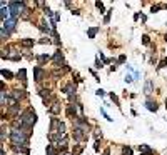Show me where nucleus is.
Wrapping results in <instances>:
<instances>
[{
	"label": "nucleus",
	"mask_w": 167,
	"mask_h": 155,
	"mask_svg": "<svg viewBox=\"0 0 167 155\" xmlns=\"http://www.w3.org/2000/svg\"><path fill=\"white\" fill-rule=\"evenodd\" d=\"M30 130L27 129H13L10 132V140L13 142V145L18 147H27L29 145V137H30Z\"/></svg>",
	"instance_id": "1"
},
{
	"label": "nucleus",
	"mask_w": 167,
	"mask_h": 155,
	"mask_svg": "<svg viewBox=\"0 0 167 155\" xmlns=\"http://www.w3.org/2000/svg\"><path fill=\"white\" fill-rule=\"evenodd\" d=\"M18 120H20V129L32 130V127L35 125V122H37V115H35V112H33L32 109H29L22 113Z\"/></svg>",
	"instance_id": "2"
},
{
	"label": "nucleus",
	"mask_w": 167,
	"mask_h": 155,
	"mask_svg": "<svg viewBox=\"0 0 167 155\" xmlns=\"http://www.w3.org/2000/svg\"><path fill=\"white\" fill-rule=\"evenodd\" d=\"M15 24H17V18H7V20L4 22V27H2V29L4 30H7V34L8 32H13V30H15Z\"/></svg>",
	"instance_id": "3"
},
{
	"label": "nucleus",
	"mask_w": 167,
	"mask_h": 155,
	"mask_svg": "<svg viewBox=\"0 0 167 155\" xmlns=\"http://www.w3.org/2000/svg\"><path fill=\"white\" fill-rule=\"evenodd\" d=\"M74 138L77 140V142H82V140H85V138H87V132H84L82 129H77V127H74Z\"/></svg>",
	"instance_id": "4"
},
{
	"label": "nucleus",
	"mask_w": 167,
	"mask_h": 155,
	"mask_svg": "<svg viewBox=\"0 0 167 155\" xmlns=\"http://www.w3.org/2000/svg\"><path fill=\"white\" fill-rule=\"evenodd\" d=\"M54 63H55V67H62V65H65V62H64V55H62V52H60V50L55 52Z\"/></svg>",
	"instance_id": "5"
},
{
	"label": "nucleus",
	"mask_w": 167,
	"mask_h": 155,
	"mask_svg": "<svg viewBox=\"0 0 167 155\" xmlns=\"http://www.w3.org/2000/svg\"><path fill=\"white\" fill-rule=\"evenodd\" d=\"M67 143H69V138L67 137H64L62 140H58L57 142V150L58 152H65L67 150Z\"/></svg>",
	"instance_id": "6"
},
{
	"label": "nucleus",
	"mask_w": 167,
	"mask_h": 155,
	"mask_svg": "<svg viewBox=\"0 0 167 155\" xmlns=\"http://www.w3.org/2000/svg\"><path fill=\"white\" fill-rule=\"evenodd\" d=\"M33 75H35V80H37V82H40L42 77H44V70H42V67H35V68H33Z\"/></svg>",
	"instance_id": "7"
},
{
	"label": "nucleus",
	"mask_w": 167,
	"mask_h": 155,
	"mask_svg": "<svg viewBox=\"0 0 167 155\" xmlns=\"http://www.w3.org/2000/svg\"><path fill=\"white\" fill-rule=\"evenodd\" d=\"M64 92L65 93H69V95H75V85L74 84H67L65 87H64Z\"/></svg>",
	"instance_id": "8"
},
{
	"label": "nucleus",
	"mask_w": 167,
	"mask_h": 155,
	"mask_svg": "<svg viewBox=\"0 0 167 155\" xmlns=\"http://www.w3.org/2000/svg\"><path fill=\"white\" fill-rule=\"evenodd\" d=\"M49 112L54 113V115H57V113H60V105L57 104V102H54V104L49 107Z\"/></svg>",
	"instance_id": "9"
},
{
	"label": "nucleus",
	"mask_w": 167,
	"mask_h": 155,
	"mask_svg": "<svg viewBox=\"0 0 167 155\" xmlns=\"http://www.w3.org/2000/svg\"><path fill=\"white\" fill-rule=\"evenodd\" d=\"M146 107H147V110H150V112H157V104L155 102H152V100H147L146 102Z\"/></svg>",
	"instance_id": "10"
},
{
	"label": "nucleus",
	"mask_w": 167,
	"mask_h": 155,
	"mask_svg": "<svg viewBox=\"0 0 167 155\" xmlns=\"http://www.w3.org/2000/svg\"><path fill=\"white\" fill-rule=\"evenodd\" d=\"M50 60V57L49 55H38V67H42L45 62H49Z\"/></svg>",
	"instance_id": "11"
},
{
	"label": "nucleus",
	"mask_w": 167,
	"mask_h": 155,
	"mask_svg": "<svg viewBox=\"0 0 167 155\" xmlns=\"http://www.w3.org/2000/svg\"><path fill=\"white\" fill-rule=\"evenodd\" d=\"M57 154H58V150H55L52 143H50V145H47V152H45V155H57Z\"/></svg>",
	"instance_id": "12"
},
{
	"label": "nucleus",
	"mask_w": 167,
	"mask_h": 155,
	"mask_svg": "<svg viewBox=\"0 0 167 155\" xmlns=\"http://www.w3.org/2000/svg\"><path fill=\"white\" fill-rule=\"evenodd\" d=\"M0 12H2V13H0V17H2V20H7V18H10V17H8V12H10V10H8V9H5V7H2V10H0Z\"/></svg>",
	"instance_id": "13"
},
{
	"label": "nucleus",
	"mask_w": 167,
	"mask_h": 155,
	"mask_svg": "<svg viewBox=\"0 0 167 155\" xmlns=\"http://www.w3.org/2000/svg\"><path fill=\"white\" fill-rule=\"evenodd\" d=\"M40 97L44 98V102H49L50 100V92L49 90H40Z\"/></svg>",
	"instance_id": "14"
},
{
	"label": "nucleus",
	"mask_w": 167,
	"mask_h": 155,
	"mask_svg": "<svg viewBox=\"0 0 167 155\" xmlns=\"http://www.w3.org/2000/svg\"><path fill=\"white\" fill-rule=\"evenodd\" d=\"M18 79L22 80V84H27V79H25V68H22V70H18Z\"/></svg>",
	"instance_id": "15"
},
{
	"label": "nucleus",
	"mask_w": 167,
	"mask_h": 155,
	"mask_svg": "<svg viewBox=\"0 0 167 155\" xmlns=\"http://www.w3.org/2000/svg\"><path fill=\"white\" fill-rule=\"evenodd\" d=\"M97 32H99V29H97V27H92V29H89V32H87V34H89V38H94Z\"/></svg>",
	"instance_id": "16"
},
{
	"label": "nucleus",
	"mask_w": 167,
	"mask_h": 155,
	"mask_svg": "<svg viewBox=\"0 0 167 155\" xmlns=\"http://www.w3.org/2000/svg\"><path fill=\"white\" fill-rule=\"evenodd\" d=\"M146 93H147V95L152 93V82H150V80H147V82H146Z\"/></svg>",
	"instance_id": "17"
},
{
	"label": "nucleus",
	"mask_w": 167,
	"mask_h": 155,
	"mask_svg": "<svg viewBox=\"0 0 167 155\" xmlns=\"http://www.w3.org/2000/svg\"><path fill=\"white\" fill-rule=\"evenodd\" d=\"M122 155H132V148L130 147H122Z\"/></svg>",
	"instance_id": "18"
},
{
	"label": "nucleus",
	"mask_w": 167,
	"mask_h": 155,
	"mask_svg": "<svg viewBox=\"0 0 167 155\" xmlns=\"http://www.w3.org/2000/svg\"><path fill=\"white\" fill-rule=\"evenodd\" d=\"M139 150H140V154H146V152H150V147L149 145H139Z\"/></svg>",
	"instance_id": "19"
},
{
	"label": "nucleus",
	"mask_w": 167,
	"mask_h": 155,
	"mask_svg": "<svg viewBox=\"0 0 167 155\" xmlns=\"http://www.w3.org/2000/svg\"><path fill=\"white\" fill-rule=\"evenodd\" d=\"M2 77H5V79H12L13 73L12 72H8V70H2Z\"/></svg>",
	"instance_id": "20"
},
{
	"label": "nucleus",
	"mask_w": 167,
	"mask_h": 155,
	"mask_svg": "<svg viewBox=\"0 0 167 155\" xmlns=\"http://www.w3.org/2000/svg\"><path fill=\"white\" fill-rule=\"evenodd\" d=\"M22 45H24V47H32L33 40H22Z\"/></svg>",
	"instance_id": "21"
},
{
	"label": "nucleus",
	"mask_w": 167,
	"mask_h": 155,
	"mask_svg": "<svg viewBox=\"0 0 167 155\" xmlns=\"http://www.w3.org/2000/svg\"><path fill=\"white\" fill-rule=\"evenodd\" d=\"M95 7L100 10V13L104 12V4H102V2H95Z\"/></svg>",
	"instance_id": "22"
},
{
	"label": "nucleus",
	"mask_w": 167,
	"mask_h": 155,
	"mask_svg": "<svg viewBox=\"0 0 167 155\" xmlns=\"http://www.w3.org/2000/svg\"><path fill=\"white\" fill-rule=\"evenodd\" d=\"M112 12H114V10H109V12H107V15H105V18H104L105 24H109V20H110V13H112Z\"/></svg>",
	"instance_id": "23"
},
{
	"label": "nucleus",
	"mask_w": 167,
	"mask_h": 155,
	"mask_svg": "<svg viewBox=\"0 0 167 155\" xmlns=\"http://www.w3.org/2000/svg\"><path fill=\"white\" fill-rule=\"evenodd\" d=\"M167 65V59H164V60H160V63L157 65V68H162V67H166Z\"/></svg>",
	"instance_id": "24"
},
{
	"label": "nucleus",
	"mask_w": 167,
	"mask_h": 155,
	"mask_svg": "<svg viewBox=\"0 0 167 155\" xmlns=\"http://www.w3.org/2000/svg\"><path fill=\"white\" fill-rule=\"evenodd\" d=\"M142 42L146 43V45H149V42H150V40H149V37H147V35H144V37H142Z\"/></svg>",
	"instance_id": "25"
},
{
	"label": "nucleus",
	"mask_w": 167,
	"mask_h": 155,
	"mask_svg": "<svg viewBox=\"0 0 167 155\" xmlns=\"http://www.w3.org/2000/svg\"><path fill=\"white\" fill-rule=\"evenodd\" d=\"M97 95H99V97H104V95H105V92L102 90V88H99V90H97Z\"/></svg>",
	"instance_id": "26"
},
{
	"label": "nucleus",
	"mask_w": 167,
	"mask_h": 155,
	"mask_svg": "<svg viewBox=\"0 0 167 155\" xmlns=\"http://www.w3.org/2000/svg\"><path fill=\"white\" fill-rule=\"evenodd\" d=\"M7 35H8V34H5V30L2 29V40H5V37H7Z\"/></svg>",
	"instance_id": "27"
},
{
	"label": "nucleus",
	"mask_w": 167,
	"mask_h": 155,
	"mask_svg": "<svg viewBox=\"0 0 167 155\" xmlns=\"http://www.w3.org/2000/svg\"><path fill=\"white\" fill-rule=\"evenodd\" d=\"M110 97H112V100H114V102H115V104H117V102H119V98H117V97H115V95H114V93H110Z\"/></svg>",
	"instance_id": "28"
},
{
	"label": "nucleus",
	"mask_w": 167,
	"mask_h": 155,
	"mask_svg": "<svg viewBox=\"0 0 167 155\" xmlns=\"http://www.w3.org/2000/svg\"><path fill=\"white\" fill-rule=\"evenodd\" d=\"M125 82H132V77H130V75H125Z\"/></svg>",
	"instance_id": "29"
},
{
	"label": "nucleus",
	"mask_w": 167,
	"mask_h": 155,
	"mask_svg": "<svg viewBox=\"0 0 167 155\" xmlns=\"http://www.w3.org/2000/svg\"><path fill=\"white\" fill-rule=\"evenodd\" d=\"M119 62H120V63L125 62V57H124V55H120V57H119Z\"/></svg>",
	"instance_id": "30"
},
{
	"label": "nucleus",
	"mask_w": 167,
	"mask_h": 155,
	"mask_svg": "<svg viewBox=\"0 0 167 155\" xmlns=\"http://www.w3.org/2000/svg\"><path fill=\"white\" fill-rule=\"evenodd\" d=\"M95 67H97V68H100V67H102V63L99 62V59H97V62H95Z\"/></svg>",
	"instance_id": "31"
},
{
	"label": "nucleus",
	"mask_w": 167,
	"mask_h": 155,
	"mask_svg": "<svg viewBox=\"0 0 167 155\" xmlns=\"http://www.w3.org/2000/svg\"><path fill=\"white\" fill-rule=\"evenodd\" d=\"M104 155H110V150H109V148H107V150L104 152Z\"/></svg>",
	"instance_id": "32"
},
{
	"label": "nucleus",
	"mask_w": 167,
	"mask_h": 155,
	"mask_svg": "<svg viewBox=\"0 0 167 155\" xmlns=\"http://www.w3.org/2000/svg\"><path fill=\"white\" fill-rule=\"evenodd\" d=\"M166 107H167V100H166Z\"/></svg>",
	"instance_id": "33"
}]
</instances>
